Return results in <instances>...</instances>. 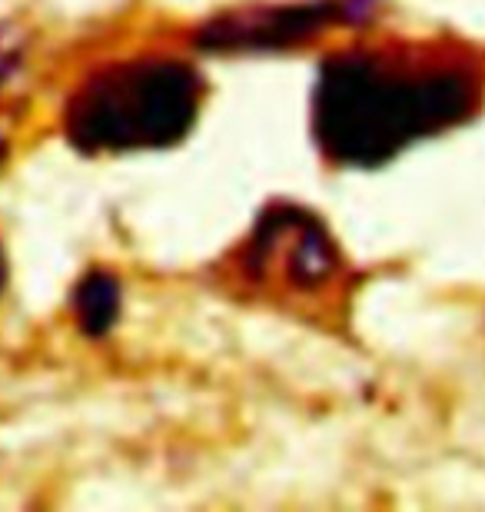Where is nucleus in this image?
<instances>
[{
    "mask_svg": "<svg viewBox=\"0 0 485 512\" xmlns=\"http://www.w3.org/2000/svg\"><path fill=\"white\" fill-rule=\"evenodd\" d=\"M479 67L429 47H373L329 57L319 70L313 130L339 167H379L432 133L476 114Z\"/></svg>",
    "mask_w": 485,
    "mask_h": 512,
    "instance_id": "1",
    "label": "nucleus"
},
{
    "mask_svg": "<svg viewBox=\"0 0 485 512\" xmlns=\"http://www.w3.org/2000/svg\"><path fill=\"white\" fill-rule=\"evenodd\" d=\"M203 100L200 74L173 57L120 60L87 77L67 104V137L80 150H147L187 137Z\"/></svg>",
    "mask_w": 485,
    "mask_h": 512,
    "instance_id": "2",
    "label": "nucleus"
},
{
    "mask_svg": "<svg viewBox=\"0 0 485 512\" xmlns=\"http://www.w3.org/2000/svg\"><path fill=\"white\" fill-rule=\"evenodd\" d=\"M369 7L366 0H319V4H293L273 10H250L240 17L216 20L210 30H203L200 40L206 47L220 50H276L303 44L319 34L333 20H349L356 10Z\"/></svg>",
    "mask_w": 485,
    "mask_h": 512,
    "instance_id": "3",
    "label": "nucleus"
},
{
    "mask_svg": "<svg viewBox=\"0 0 485 512\" xmlns=\"http://www.w3.org/2000/svg\"><path fill=\"white\" fill-rule=\"evenodd\" d=\"M253 253L266 256L273 273L286 276L299 290L323 286L339 270V253L326 237L323 223L293 207L266 213L260 233L253 240Z\"/></svg>",
    "mask_w": 485,
    "mask_h": 512,
    "instance_id": "4",
    "label": "nucleus"
},
{
    "mask_svg": "<svg viewBox=\"0 0 485 512\" xmlns=\"http://www.w3.org/2000/svg\"><path fill=\"white\" fill-rule=\"evenodd\" d=\"M74 313L87 336H103L113 330L120 316V283L113 273H90L74 296Z\"/></svg>",
    "mask_w": 485,
    "mask_h": 512,
    "instance_id": "5",
    "label": "nucleus"
},
{
    "mask_svg": "<svg viewBox=\"0 0 485 512\" xmlns=\"http://www.w3.org/2000/svg\"><path fill=\"white\" fill-rule=\"evenodd\" d=\"M4 280H7V263H4V253H0V290H4Z\"/></svg>",
    "mask_w": 485,
    "mask_h": 512,
    "instance_id": "6",
    "label": "nucleus"
}]
</instances>
